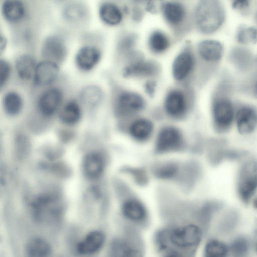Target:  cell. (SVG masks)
Instances as JSON below:
<instances>
[{
	"instance_id": "6da1fadb",
	"label": "cell",
	"mask_w": 257,
	"mask_h": 257,
	"mask_svg": "<svg viewBox=\"0 0 257 257\" xmlns=\"http://www.w3.org/2000/svg\"><path fill=\"white\" fill-rule=\"evenodd\" d=\"M204 231L193 219H183L159 228L154 233V244L160 254L175 251L194 257Z\"/></svg>"
},
{
	"instance_id": "7a4b0ae2",
	"label": "cell",
	"mask_w": 257,
	"mask_h": 257,
	"mask_svg": "<svg viewBox=\"0 0 257 257\" xmlns=\"http://www.w3.org/2000/svg\"><path fill=\"white\" fill-rule=\"evenodd\" d=\"M235 190L238 198L248 205L257 195V158L249 155L239 163Z\"/></svg>"
},
{
	"instance_id": "3957f363",
	"label": "cell",
	"mask_w": 257,
	"mask_h": 257,
	"mask_svg": "<svg viewBox=\"0 0 257 257\" xmlns=\"http://www.w3.org/2000/svg\"><path fill=\"white\" fill-rule=\"evenodd\" d=\"M224 18L223 7L218 1H201L196 7V22L203 33L210 34L216 31L223 24Z\"/></svg>"
},
{
	"instance_id": "277c9868",
	"label": "cell",
	"mask_w": 257,
	"mask_h": 257,
	"mask_svg": "<svg viewBox=\"0 0 257 257\" xmlns=\"http://www.w3.org/2000/svg\"><path fill=\"white\" fill-rule=\"evenodd\" d=\"M213 127L217 133L225 135L234 124L235 109L231 100L221 96L214 100L212 108Z\"/></svg>"
},
{
	"instance_id": "5b68a950",
	"label": "cell",
	"mask_w": 257,
	"mask_h": 257,
	"mask_svg": "<svg viewBox=\"0 0 257 257\" xmlns=\"http://www.w3.org/2000/svg\"><path fill=\"white\" fill-rule=\"evenodd\" d=\"M121 214L126 221V224L139 230L149 225L148 211L142 202L135 199L125 201L121 207Z\"/></svg>"
},
{
	"instance_id": "8992f818",
	"label": "cell",
	"mask_w": 257,
	"mask_h": 257,
	"mask_svg": "<svg viewBox=\"0 0 257 257\" xmlns=\"http://www.w3.org/2000/svg\"><path fill=\"white\" fill-rule=\"evenodd\" d=\"M234 124L238 133L249 136L257 130V108L252 105H240L235 112Z\"/></svg>"
},
{
	"instance_id": "52a82bcc",
	"label": "cell",
	"mask_w": 257,
	"mask_h": 257,
	"mask_svg": "<svg viewBox=\"0 0 257 257\" xmlns=\"http://www.w3.org/2000/svg\"><path fill=\"white\" fill-rule=\"evenodd\" d=\"M61 206L56 198L43 196L33 203V212L37 221L50 222L56 220L61 214Z\"/></svg>"
},
{
	"instance_id": "ba28073f",
	"label": "cell",
	"mask_w": 257,
	"mask_h": 257,
	"mask_svg": "<svg viewBox=\"0 0 257 257\" xmlns=\"http://www.w3.org/2000/svg\"><path fill=\"white\" fill-rule=\"evenodd\" d=\"M250 155L249 151L244 149L232 148L228 145L224 139L218 141L213 155V162L219 165L225 162L240 163Z\"/></svg>"
},
{
	"instance_id": "9c48e42d",
	"label": "cell",
	"mask_w": 257,
	"mask_h": 257,
	"mask_svg": "<svg viewBox=\"0 0 257 257\" xmlns=\"http://www.w3.org/2000/svg\"><path fill=\"white\" fill-rule=\"evenodd\" d=\"M122 237L124 246L121 257H145L144 244L139 229L126 225Z\"/></svg>"
},
{
	"instance_id": "30bf717a",
	"label": "cell",
	"mask_w": 257,
	"mask_h": 257,
	"mask_svg": "<svg viewBox=\"0 0 257 257\" xmlns=\"http://www.w3.org/2000/svg\"><path fill=\"white\" fill-rule=\"evenodd\" d=\"M41 53L46 60L57 64L65 59L67 49L63 41L60 38L51 36L44 40L41 48Z\"/></svg>"
},
{
	"instance_id": "8fae6325",
	"label": "cell",
	"mask_w": 257,
	"mask_h": 257,
	"mask_svg": "<svg viewBox=\"0 0 257 257\" xmlns=\"http://www.w3.org/2000/svg\"><path fill=\"white\" fill-rule=\"evenodd\" d=\"M62 96L61 91L57 88H51L44 91L38 102L41 113L45 116L53 115L59 107Z\"/></svg>"
},
{
	"instance_id": "7c38bea8",
	"label": "cell",
	"mask_w": 257,
	"mask_h": 257,
	"mask_svg": "<svg viewBox=\"0 0 257 257\" xmlns=\"http://www.w3.org/2000/svg\"><path fill=\"white\" fill-rule=\"evenodd\" d=\"M59 68L57 63L45 60L37 65L34 75V83L38 86H45L54 81L58 76Z\"/></svg>"
},
{
	"instance_id": "4fadbf2b",
	"label": "cell",
	"mask_w": 257,
	"mask_h": 257,
	"mask_svg": "<svg viewBox=\"0 0 257 257\" xmlns=\"http://www.w3.org/2000/svg\"><path fill=\"white\" fill-rule=\"evenodd\" d=\"M105 234L101 231L89 232L77 245V251L81 254H91L100 250L105 242Z\"/></svg>"
},
{
	"instance_id": "5bb4252c",
	"label": "cell",
	"mask_w": 257,
	"mask_h": 257,
	"mask_svg": "<svg viewBox=\"0 0 257 257\" xmlns=\"http://www.w3.org/2000/svg\"><path fill=\"white\" fill-rule=\"evenodd\" d=\"M100 57V52L97 48L86 46L78 51L75 56V62L81 70L89 71L98 63Z\"/></svg>"
},
{
	"instance_id": "9a60e30c",
	"label": "cell",
	"mask_w": 257,
	"mask_h": 257,
	"mask_svg": "<svg viewBox=\"0 0 257 257\" xmlns=\"http://www.w3.org/2000/svg\"><path fill=\"white\" fill-rule=\"evenodd\" d=\"M179 132L173 127L164 128L159 133L157 147L161 151H166L178 147L181 142Z\"/></svg>"
},
{
	"instance_id": "2e32d148",
	"label": "cell",
	"mask_w": 257,
	"mask_h": 257,
	"mask_svg": "<svg viewBox=\"0 0 257 257\" xmlns=\"http://www.w3.org/2000/svg\"><path fill=\"white\" fill-rule=\"evenodd\" d=\"M198 50L200 56L206 61L216 62L221 59L223 53V47L219 41L206 40L199 43Z\"/></svg>"
},
{
	"instance_id": "e0dca14e",
	"label": "cell",
	"mask_w": 257,
	"mask_h": 257,
	"mask_svg": "<svg viewBox=\"0 0 257 257\" xmlns=\"http://www.w3.org/2000/svg\"><path fill=\"white\" fill-rule=\"evenodd\" d=\"M83 168L87 178L91 179L97 178L103 171L104 162L102 157L95 152L88 154L84 159Z\"/></svg>"
},
{
	"instance_id": "ac0fdd59",
	"label": "cell",
	"mask_w": 257,
	"mask_h": 257,
	"mask_svg": "<svg viewBox=\"0 0 257 257\" xmlns=\"http://www.w3.org/2000/svg\"><path fill=\"white\" fill-rule=\"evenodd\" d=\"M222 207V203L217 201L207 202L194 213V219L205 231L207 229L213 214Z\"/></svg>"
},
{
	"instance_id": "d6986e66",
	"label": "cell",
	"mask_w": 257,
	"mask_h": 257,
	"mask_svg": "<svg viewBox=\"0 0 257 257\" xmlns=\"http://www.w3.org/2000/svg\"><path fill=\"white\" fill-rule=\"evenodd\" d=\"M193 66L192 56L188 52H182L175 59L172 66V73L174 78L181 80L190 73Z\"/></svg>"
},
{
	"instance_id": "ffe728a7",
	"label": "cell",
	"mask_w": 257,
	"mask_h": 257,
	"mask_svg": "<svg viewBox=\"0 0 257 257\" xmlns=\"http://www.w3.org/2000/svg\"><path fill=\"white\" fill-rule=\"evenodd\" d=\"M158 70L157 65L152 61H139L124 68L123 75L125 77L149 76L155 75Z\"/></svg>"
},
{
	"instance_id": "44dd1931",
	"label": "cell",
	"mask_w": 257,
	"mask_h": 257,
	"mask_svg": "<svg viewBox=\"0 0 257 257\" xmlns=\"http://www.w3.org/2000/svg\"><path fill=\"white\" fill-rule=\"evenodd\" d=\"M35 59L28 54L19 56L15 62V68L18 76L22 80H28L34 75L37 67Z\"/></svg>"
},
{
	"instance_id": "7402d4cb",
	"label": "cell",
	"mask_w": 257,
	"mask_h": 257,
	"mask_svg": "<svg viewBox=\"0 0 257 257\" xmlns=\"http://www.w3.org/2000/svg\"><path fill=\"white\" fill-rule=\"evenodd\" d=\"M165 107L167 112L172 115L177 116L183 113L186 102L182 93L176 90L170 91L166 97Z\"/></svg>"
},
{
	"instance_id": "603a6c76",
	"label": "cell",
	"mask_w": 257,
	"mask_h": 257,
	"mask_svg": "<svg viewBox=\"0 0 257 257\" xmlns=\"http://www.w3.org/2000/svg\"><path fill=\"white\" fill-rule=\"evenodd\" d=\"M2 12L7 20L12 22H16L24 16L25 7L21 1L7 0L2 4Z\"/></svg>"
},
{
	"instance_id": "cb8c5ba5",
	"label": "cell",
	"mask_w": 257,
	"mask_h": 257,
	"mask_svg": "<svg viewBox=\"0 0 257 257\" xmlns=\"http://www.w3.org/2000/svg\"><path fill=\"white\" fill-rule=\"evenodd\" d=\"M143 98L137 93L124 92L118 97V104L123 110L134 112L142 109L144 106Z\"/></svg>"
},
{
	"instance_id": "d4e9b609",
	"label": "cell",
	"mask_w": 257,
	"mask_h": 257,
	"mask_svg": "<svg viewBox=\"0 0 257 257\" xmlns=\"http://www.w3.org/2000/svg\"><path fill=\"white\" fill-rule=\"evenodd\" d=\"M25 252L26 257H50L51 248L46 241L35 238L28 242Z\"/></svg>"
},
{
	"instance_id": "484cf974",
	"label": "cell",
	"mask_w": 257,
	"mask_h": 257,
	"mask_svg": "<svg viewBox=\"0 0 257 257\" xmlns=\"http://www.w3.org/2000/svg\"><path fill=\"white\" fill-rule=\"evenodd\" d=\"M99 15L104 23L109 25H117L122 20V14L119 9L110 3H105L100 6Z\"/></svg>"
},
{
	"instance_id": "4316f807",
	"label": "cell",
	"mask_w": 257,
	"mask_h": 257,
	"mask_svg": "<svg viewBox=\"0 0 257 257\" xmlns=\"http://www.w3.org/2000/svg\"><path fill=\"white\" fill-rule=\"evenodd\" d=\"M162 9L166 20L171 24H178L182 21L184 17V8L179 3L165 2L162 5Z\"/></svg>"
},
{
	"instance_id": "83f0119b",
	"label": "cell",
	"mask_w": 257,
	"mask_h": 257,
	"mask_svg": "<svg viewBox=\"0 0 257 257\" xmlns=\"http://www.w3.org/2000/svg\"><path fill=\"white\" fill-rule=\"evenodd\" d=\"M81 116V109L75 101L68 102L62 108L60 117L65 123L72 124L78 122Z\"/></svg>"
},
{
	"instance_id": "f1b7e54d",
	"label": "cell",
	"mask_w": 257,
	"mask_h": 257,
	"mask_svg": "<svg viewBox=\"0 0 257 257\" xmlns=\"http://www.w3.org/2000/svg\"><path fill=\"white\" fill-rule=\"evenodd\" d=\"M3 105L5 111L8 114L15 115L21 111L23 100L17 92L10 91L7 93L4 97Z\"/></svg>"
},
{
	"instance_id": "f546056e",
	"label": "cell",
	"mask_w": 257,
	"mask_h": 257,
	"mask_svg": "<svg viewBox=\"0 0 257 257\" xmlns=\"http://www.w3.org/2000/svg\"><path fill=\"white\" fill-rule=\"evenodd\" d=\"M153 125L151 121L146 119H138L132 124L130 133L135 139L144 140L147 139L151 134Z\"/></svg>"
},
{
	"instance_id": "4dcf8cb0",
	"label": "cell",
	"mask_w": 257,
	"mask_h": 257,
	"mask_svg": "<svg viewBox=\"0 0 257 257\" xmlns=\"http://www.w3.org/2000/svg\"><path fill=\"white\" fill-rule=\"evenodd\" d=\"M230 59L237 68L246 70L249 68L252 62V56L247 50L235 48L231 52Z\"/></svg>"
},
{
	"instance_id": "1f68e13d",
	"label": "cell",
	"mask_w": 257,
	"mask_h": 257,
	"mask_svg": "<svg viewBox=\"0 0 257 257\" xmlns=\"http://www.w3.org/2000/svg\"><path fill=\"white\" fill-rule=\"evenodd\" d=\"M81 100L90 105L97 104L102 99L103 92L101 89L95 85H89L84 87L80 91Z\"/></svg>"
},
{
	"instance_id": "d6a6232c",
	"label": "cell",
	"mask_w": 257,
	"mask_h": 257,
	"mask_svg": "<svg viewBox=\"0 0 257 257\" xmlns=\"http://www.w3.org/2000/svg\"><path fill=\"white\" fill-rule=\"evenodd\" d=\"M227 248L221 241L210 239L206 243L203 251V257H227Z\"/></svg>"
},
{
	"instance_id": "836d02e7",
	"label": "cell",
	"mask_w": 257,
	"mask_h": 257,
	"mask_svg": "<svg viewBox=\"0 0 257 257\" xmlns=\"http://www.w3.org/2000/svg\"><path fill=\"white\" fill-rule=\"evenodd\" d=\"M63 15L67 20L72 22H77L84 19L86 15V11L82 5L71 3L65 7L63 10Z\"/></svg>"
},
{
	"instance_id": "e575fe53",
	"label": "cell",
	"mask_w": 257,
	"mask_h": 257,
	"mask_svg": "<svg viewBox=\"0 0 257 257\" xmlns=\"http://www.w3.org/2000/svg\"><path fill=\"white\" fill-rule=\"evenodd\" d=\"M149 43L151 49L157 53L164 51L168 48L169 45V42L166 36L159 31H155L151 35Z\"/></svg>"
},
{
	"instance_id": "d590c367",
	"label": "cell",
	"mask_w": 257,
	"mask_h": 257,
	"mask_svg": "<svg viewBox=\"0 0 257 257\" xmlns=\"http://www.w3.org/2000/svg\"><path fill=\"white\" fill-rule=\"evenodd\" d=\"M236 39L241 44L256 43L257 28L254 27H241L237 33Z\"/></svg>"
},
{
	"instance_id": "8d00e7d4",
	"label": "cell",
	"mask_w": 257,
	"mask_h": 257,
	"mask_svg": "<svg viewBox=\"0 0 257 257\" xmlns=\"http://www.w3.org/2000/svg\"><path fill=\"white\" fill-rule=\"evenodd\" d=\"M248 243L243 237H238L233 241L230 249L233 257H247Z\"/></svg>"
},
{
	"instance_id": "74e56055",
	"label": "cell",
	"mask_w": 257,
	"mask_h": 257,
	"mask_svg": "<svg viewBox=\"0 0 257 257\" xmlns=\"http://www.w3.org/2000/svg\"><path fill=\"white\" fill-rule=\"evenodd\" d=\"M238 213L234 210L227 211L221 221L220 228L225 231H229L233 228L238 220Z\"/></svg>"
},
{
	"instance_id": "f35d334b",
	"label": "cell",
	"mask_w": 257,
	"mask_h": 257,
	"mask_svg": "<svg viewBox=\"0 0 257 257\" xmlns=\"http://www.w3.org/2000/svg\"><path fill=\"white\" fill-rule=\"evenodd\" d=\"M11 68L9 64L5 60H0V85L1 88L6 83L10 76Z\"/></svg>"
},
{
	"instance_id": "ab89813d",
	"label": "cell",
	"mask_w": 257,
	"mask_h": 257,
	"mask_svg": "<svg viewBox=\"0 0 257 257\" xmlns=\"http://www.w3.org/2000/svg\"><path fill=\"white\" fill-rule=\"evenodd\" d=\"M232 8L240 12L245 11L249 6V3L246 0H236L232 2Z\"/></svg>"
},
{
	"instance_id": "60d3db41",
	"label": "cell",
	"mask_w": 257,
	"mask_h": 257,
	"mask_svg": "<svg viewBox=\"0 0 257 257\" xmlns=\"http://www.w3.org/2000/svg\"><path fill=\"white\" fill-rule=\"evenodd\" d=\"M156 83L154 81H149L146 83L145 89L146 93L150 96H153L155 92Z\"/></svg>"
},
{
	"instance_id": "b9f144b4",
	"label": "cell",
	"mask_w": 257,
	"mask_h": 257,
	"mask_svg": "<svg viewBox=\"0 0 257 257\" xmlns=\"http://www.w3.org/2000/svg\"><path fill=\"white\" fill-rule=\"evenodd\" d=\"M161 255V257H189L182 253L175 251H168Z\"/></svg>"
},
{
	"instance_id": "7bdbcfd3",
	"label": "cell",
	"mask_w": 257,
	"mask_h": 257,
	"mask_svg": "<svg viewBox=\"0 0 257 257\" xmlns=\"http://www.w3.org/2000/svg\"><path fill=\"white\" fill-rule=\"evenodd\" d=\"M7 45V41L5 37L1 35V52H3V50L5 48Z\"/></svg>"
},
{
	"instance_id": "ee69618b",
	"label": "cell",
	"mask_w": 257,
	"mask_h": 257,
	"mask_svg": "<svg viewBox=\"0 0 257 257\" xmlns=\"http://www.w3.org/2000/svg\"><path fill=\"white\" fill-rule=\"evenodd\" d=\"M251 202L253 207L257 210V195L253 198Z\"/></svg>"
},
{
	"instance_id": "f6af8a7d",
	"label": "cell",
	"mask_w": 257,
	"mask_h": 257,
	"mask_svg": "<svg viewBox=\"0 0 257 257\" xmlns=\"http://www.w3.org/2000/svg\"><path fill=\"white\" fill-rule=\"evenodd\" d=\"M253 93L254 96L257 99V81L255 82L253 86Z\"/></svg>"
},
{
	"instance_id": "bcb514c9",
	"label": "cell",
	"mask_w": 257,
	"mask_h": 257,
	"mask_svg": "<svg viewBox=\"0 0 257 257\" xmlns=\"http://www.w3.org/2000/svg\"><path fill=\"white\" fill-rule=\"evenodd\" d=\"M255 249H256V252H257V240H256V243H255Z\"/></svg>"
}]
</instances>
